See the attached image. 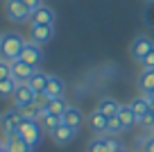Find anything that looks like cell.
<instances>
[{
	"mask_svg": "<svg viewBox=\"0 0 154 152\" xmlns=\"http://www.w3.org/2000/svg\"><path fill=\"white\" fill-rule=\"evenodd\" d=\"M120 152H129V150H120Z\"/></svg>",
	"mask_w": 154,
	"mask_h": 152,
	"instance_id": "36",
	"label": "cell"
},
{
	"mask_svg": "<svg viewBox=\"0 0 154 152\" xmlns=\"http://www.w3.org/2000/svg\"><path fill=\"white\" fill-rule=\"evenodd\" d=\"M20 59H23L25 64H29V66L36 68L38 64H41V59H43V52H41V46L34 41H27L23 48V52H20Z\"/></svg>",
	"mask_w": 154,
	"mask_h": 152,
	"instance_id": "8",
	"label": "cell"
},
{
	"mask_svg": "<svg viewBox=\"0 0 154 152\" xmlns=\"http://www.w3.org/2000/svg\"><path fill=\"white\" fill-rule=\"evenodd\" d=\"M152 134H154V127H152Z\"/></svg>",
	"mask_w": 154,
	"mask_h": 152,
	"instance_id": "40",
	"label": "cell"
},
{
	"mask_svg": "<svg viewBox=\"0 0 154 152\" xmlns=\"http://www.w3.org/2000/svg\"><path fill=\"white\" fill-rule=\"evenodd\" d=\"M97 109L102 111L104 116H118V111H120V102L118 100H113V98H102L100 102H97Z\"/></svg>",
	"mask_w": 154,
	"mask_h": 152,
	"instance_id": "17",
	"label": "cell"
},
{
	"mask_svg": "<svg viewBox=\"0 0 154 152\" xmlns=\"http://www.w3.org/2000/svg\"><path fill=\"white\" fill-rule=\"evenodd\" d=\"M32 23H43V25H54V11L52 7L41 5L32 11Z\"/></svg>",
	"mask_w": 154,
	"mask_h": 152,
	"instance_id": "15",
	"label": "cell"
},
{
	"mask_svg": "<svg viewBox=\"0 0 154 152\" xmlns=\"http://www.w3.org/2000/svg\"><path fill=\"white\" fill-rule=\"evenodd\" d=\"M149 111H152V114H154V102H152V105H149Z\"/></svg>",
	"mask_w": 154,
	"mask_h": 152,
	"instance_id": "34",
	"label": "cell"
},
{
	"mask_svg": "<svg viewBox=\"0 0 154 152\" xmlns=\"http://www.w3.org/2000/svg\"><path fill=\"white\" fill-rule=\"evenodd\" d=\"M122 145L120 141L111 134H104V136H95L91 143H88V152H120Z\"/></svg>",
	"mask_w": 154,
	"mask_h": 152,
	"instance_id": "4",
	"label": "cell"
},
{
	"mask_svg": "<svg viewBox=\"0 0 154 152\" xmlns=\"http://www.w3.org/2000/svg\"><path fill=\"white\" fill-rule=\"evenodd\" d=\"M61 123L63 125H68V127H75V129H79L84 125V111L79 109V107H68L66 111H63V116H61Z\"/></svg>",
	"mask_w": 154,
	"mask_h": 152,
	"instance_id": "13",
	"label": "cell"
},
{
	"mask_svg": "<svg viewBox=\"0 0 154 152\" xmlns=\"http://www.w3.org/2000/svg\"><path fill=\"white\" fill-rule=\"evenodd\" d=\"M68 107L70 105H68L66 100H63V95H61V98H52L50 100V105H48L45 111H50V114H54V116H63V111H66Z\"/></svg>",
	"mask_w": 154,
	"mask_h": 152,
	"instance_id": "23",
	"label": "cell"
},
{
	"mask_svg": "<svg viewBox=\"0 0 154 152\" xmlns=\"http://www.w3.org/2000/svg\"><path fill=\"white\" fill-rule=\"evenodd\" d=\"M11 100H14V107L23 109V107H27V105L34 102V91L29 89L27 84H18L16 91H14V95H11Z\"/></svg>",
	"mask_w": 154,
	"mask_h": 152,
	"instance_id": "12",
	"label": "cell"
},
{
	"mask_svg": "<svg viewBox=\"0 0 154 152\" xmlns=\"http://www.w3.org/2000/svg\"><path fill=\"white\" fill-rule=\"evenodd\" d=\"M38 120H41L43 129H45V132H50V134H52L54 129H57L59 125H61V116H54V114H50V111H43Z\"/></svg>",
	"mask_w": 154,
	"mask_h": 152,
	"instance_id": "21",
	"label": "cell"
},
{
	"mask_svg": "<svg viewBox=\"0 0 154 152\" xmlns=\"http://www.w3.org/2000/svg\"><path fill=\"white\" fill-rule=\"evenodd\" d=\"M23 111L18 109V107H11V109H7L5 114H2V120H0V129H2V134H14L18 132L20 123H23Z\"/></svg>",
	"mask_w": 154,
	"mask_h": 152,
	"instance_id": "5",
	"label": "cell"
},
{
	"mask_svg": "<svg viewBox=\"0 0 154 152\" xmlns=\"http://www.w3.org/2000/svg\"><path fill=\"white\" fill-rule=\"evenodd\" d=\"M25 39L20 36V34L16 32H7L0 36V57L7 59V62H16V59H20V52H23L25 48Z\"/></svg>",
	"mask_w": 154,
	"mask_h": 152,
	"instance_id": "1",
	"label": "cell"
},
{
	"mask_svg": "<svg viewBox=\"0 0 154 152\" xmlns=\"http://www.w3.org/2000/svg\"><path fill=\"white\" fill-rule=\"evenodd\" d=\"M143 95H145V98L149 100V105H152V102H154V91H149V93H143Z\"/></svg>",
	"mask_w": 154,
	"mask_h": 152,
	"instance_id": "33",
	"label": "cell"
},
{
	"mask_svg": "<svg viewBox=\"0 0 154 152\" xmlns=\"http://www.w3.org/2000/svg\"><path fill=\"white\" fill-rule=\"evenodd\" d=\"M63 91H66V84H63L61 77L57 75H48V84H45V93L50 95V98H61Z\"/></svg>",
	"mask_w": 154,
	"mask_h": 152,
	"instance_id": "16",
	"label": "cell"
},
{
	"mask_svg": "<svg viewBox=\"0 0 154 152\" xmlns=\"http://www.w3.org/2000/svg\"><path fill=\"white\" fill-rule=\"evenodd\" d=\"M143 152H154V134L143 141Z\"/></svg>",
	"mask_w": 154,
	"mask_h": 152,
	"instance_id": "31",
	"label": "cell"
},
{
	"mask_svg": "<svg viewBox=\"0 0 154 152\" xmlns=\"http://www.w3.org/2000/svg\"><path fill=\"white\" fill-rule=\"evenodd\" d=\"M25 5H27L29 7V9H36V7H41V5H43V0H25Z\"/></svg>",
	"mask_w": 154,
	"mask_h": 152,
	"instance_id": "32",
	"label": "cell"
},
{
	"mask_svg": "<svg viewBox=\"0 0 154 152\" xmlns=\"http://www.w3.org/2000/svg\"><path fill=\"white\" fill-rule=\"evenodd\" d=\"M34 66H29V64H25L23 59H16V62H11V77H14L18 84H25V82L29 80V77L34 75Z\"/></svg>",
	"mask_w": 154,
	"mask_h": 152,
	"instance_id": "9",
	"label": "cell"
},
{
	"mask_svg": "<svg viewBox=\"0 0 154 152\" xmlns=\"http://www.w3.org/2000/svg\"><path fill=\"white\" fill-rule=\"evenodd\" d=\"M0 120H2V114H0Z\"/></svg>",
	"mask_w": 154,
	"mask_h": 152,
	"instance_id": "37",
	"label": "cell"
},
{
	"mask_svg": "<svg viewBox=\"0 0 154 152\" xmlns=\"http://www.w3.org/2000/svg\"><path fill=\"white\" fill-rule=\"evenodd\" d=\"M149 50H154V41L147 36V34H143V36L134 39V43H131V48H129V55L136 59V62H143Z\"/></svg>",
	"mask_w": 154,
	"mask_h": 152,
	"instance_id": "6",
	"label": "cell"
},
{
	"mask_svg": "<svg viewBox=\"0 0 154 152\" xmlns=\"http://www.w3.org/2000/svg\"><path fill=\"white\" fill-rule=\"evenodd\" d=\"M43 125H41V120H27L25 118L23 123H20V127H18V134L25 138V143H27L29 147H36L38 143L43 141Z\"/></svg>",
	"mask_w": 154,
	"mask_h": 152,
	"instance_id": "2",
	"label": "cell"
},
{
	"mask_svg": "<svg viewBox=\"0 0 154 152\" xmlns=\"http://www.w3.org/2000/svg\"><path fill=\"white\" fill-rule=\"evenodd\" d=\"M138 123L143 125V127L152 129V127H154V114H152V111H147L145 116H140V118H138Z\"/></svg>",
	"mask_w": 154,
	"mask_h": 152,
	"instance_id": "29",
	"label": "cell"
},
{
	"mask_svg": "<svg viewBox=\"0 0 154 152\" xmlns=\"http://www.w3.org/2000/svg\"><path fill=\"white\" fill-rule=\"evenodd\" d=\"M120 132H125V125H122V120L118 118V116H111V118H109V125H106V134H111V136H118Z\"/></svg>",
	"mask_w": 154,
	"mask_h": 152,
	"instance_id": "25",
	"label": "cell"
},
{
	"mask_svg": "<svg viewBox=\"0 0 154 152\" xmlns=\"http://www.w3.org/2000/svg\"><path fill=\"white\" fill-rule=\"evenodd\" d=\"M2 145H5L7 152H32V147L25 143V138L20 136L18 132L14 134H5V141H2Z\"/></svg>",
	"mask_w": 154,
	"mask_h": 152,
	"instance_id": "11",
	"label": "cell"
},
{
	"mask_svg": "<svg viewBox=\"0 0 154 152\" xmlns=\"http://www.w3.org/2000/svg\"><path fill=\"white\" fill-rule=\"evenodd\" d=\"M5 14L14 23H27V21H32V9L25 5V0H5Z\"/></svg>",
	"mask_w": 154,
	"mask_h": 152,
	"instance_id": "3",
	"label": "cell"
},
{
	"mask_svg": "<svg viewBox=\"0 0 154 152\" xmlns=\"http://www.w3.org/2000/svg\"><path fill=\"white\" fill-rule=\"evenodd\" d=\"M138 89L143 93L154 91V68H143V73L138 75Z\"/></svg>",
	"mask_w": 154,
	"mask_h": 152,
	"instance_id": "19",
	"label": "cell"
},
{
	"mask_svg": "<svg viewBox=\"0 0 154 152\" xmlns=\"http://www.w3.org/2000/svg\"><path fill=\"white\" fill-rule=\"evenodd\" d=\"M0 147H2V141H0Z\"/></svg>",
	"mask_w": 154,
	"mask_h": 152,
	"instance_id": "38",
	"label": "cell"
},
{
	"mask_svg": "<svg viewBox=\"0 0 154 152\" xmlns=\"http://www.w3.org/2000/svg\"><path fill=\"white\" fill-rule=\"evenodd\" d=\"M147 2H154V0H147Z\"/></svg>",
	"mask_w": 154,
	"mask_h": 152,
	"instance_id": "39",
	"label": "cell"
},
{
	"mask_svg": "<svg viewBox=\"0 0 154 152\" xmlns=\"http://www.w3.org/2000/svg\"><path fill=\"white\" fill-rule=\"evenodd\" d=\"M16 86H18V82L14 80V77H7V80L0 82V98H11L16 91Z\"/></svg>",
	"mask_w": 154,
	"mask_h": 152,
	"instance_id": "24",
	"label": "cell"
},
{
	"mask_svg": "<svg viewBox=\"0 0 154 152\" xmlns=\"http://www.w3.org/2000/svg\"><path fill=\"white\" fill-rule=\"evenodd\" d=\"M88 125L93 127L95 134H106V125H109V116H104L100 109L88 114Z\"/></svg>",
	"mask_w": 154,
	"mask_h": 152,
	"instance_id": "14",
	"label": "cell"
},
{
	"mask_svg": "<svg viewBox=\"0 0 154 152\" xmlns=\"http://www.w3.org/2000/svg\"><path fill=\"white\" fill-rule=\"evenodd\" d=\"M140 64H143V68H154V50H149L147 57H145Z\"/></svg>",
	"mask_w": 154,
	"mask_h": 152,
	"instance_id": "30",
	"label": "cell"
},
{
	"mask_svg": "<svg viewBox=\"0 0 154 152\" xmlns=\"http://www.w3.org/2000/svg\"><path fill=\"white\" fill-rule=\"evenodd\" d=\"M7 77H11V62L0 57V82L7 80Z\"/></svg>",
	"mask_w": 154,
	"mask_h": 152,
	"instance_id": "28",
	"label": "cell"
},
{
	"mask_svg": "<svg viewBox=\"0 0 154 152\" xmlns=\"http://www.w3.org/2000/svg\"><path fill=\"white\" fill-rule=\"evenodd\" d=\"M25 84H27L29 89L34 91V93H41V91H45V84H48V75H45V73H38V71H36L27 82H25Z\"/></svg>",
	"mask_w": 154,
	"mask_h": 152,
	"instance_id": "20",
	"label": "cell"
},
{
	"mask_svg": "<svg viewBox=\"0 0 154 152\" xmlns=\"http://www.w3.org/2000/svg\"><path fill=\"white\" fill-rule=\"evenodd\" d=\"M50 100H52V98H50V95L45 93V91H41V93H34V105H36L41 111H45V109H48Z\"/></svg>",
	"mask_w": 154,
	"mask_h": 152,
	"instance_id": "27",
	"label": "cell"
},
{
	"mask_svg": "<svg viewBox=\"0 0 154 152\" xmlns=\"http://www.w3.org/2000/svg\"><path fill=\"white\" fill-rule=\"evenodd\" d=\"M77 134H79V129L68 127V125H63V123H61L52 134H50V136H52V141L57 143V145H68L70 141H75V138H77Z\"/></svg>",
	"mask_w": 154,
	"mask_h": 152,
	"instance_id": "10",
	"label": "cell"
},
{
	"mask_svg": "<svg viewBox=\"0 0 154 152\" xmlns=\"http://www.w3.org/2000/svg\"><path fill=\"white\" fill-rule=\"evenodd\" d=\"M118 118L122 120V125H125V129L134 127V125L138 123V116L134 114V109H131V105H120V111H118Z\"/></svg>",
	"mask_w": 154,
	"mask_h": 152,
	"instance_id": "18",
	"label": "cell"
},
{
	"mask_svg": "<svg viewBox=\"0 0 154 152\" xmlns=\"http://www.w3.org/2000/svg\"><path fill=\"white\" fill-rule=\"evenodd\" d=\"M20 111H23V118H27V120H38V118H41V114H43L34 102H32V105H27V107H23Z\"/></svg>",
	"mask_w": 154,
	"mask_h": 152,
	"instance_id": "26",
	"label": "cell"
},
{
	"mask_svg": "<svg viewBox=\"0 0 154 152\" xmlns=\"http://www.w3.org/2000/svg\"><path fill=\"white\" fill-rule=\"evenodd\" d=\"M129 105H131V109H134V114L138 116V118H140V116H145V114L149 111V100L145 98V95H138V98H134Z\"/></svg>",
	"mask_w": 154,
	"mask_h": 152,
	"instance_id": "22",
	"label": "cell"
},
{
	"mask_svg": "<svg viewBox=\"0 0 154 152\" xmlns=\"http://www.w3.org/2000/svg\"><path fill=\"white\" fill-rule=\"evenodd\" d=\"M54 34V25H43V23H32L29 25V39L38 46H43L52 39Z\"/></svg>",
	"mask_w": 154,
	"mask_h": 152,
	"instance_id": "7",
	"label": "cell"
},
{
	"mask_svg": "<svg viewBox=\"0 0 154 152\" xmlns=\"http://www.w3.org/2000/svg\"><path fill=\"white\" fill-rule=\"evenodd\" d=\"M0 152H7V150H5V145H2V147H0Z\"/></svg>",
	"mask_w": 154,
	"mask_h": 152,
	"instance_id": "35",
	"label": "cell"
}]
</instances>
